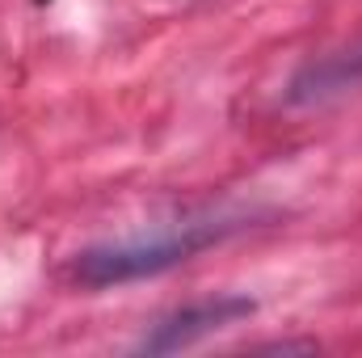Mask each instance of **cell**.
<instances>
[{
    "instance_id": "obj_2",
    "label": "cell",
    "mask_w": 362,
    "mask_h": 358,
    "mask_svg": "<svg viewBox=\"0 0 362 358\" xmlns=\"http://www.w3.org/2000/svg\"><path fill=\"white\" fill-rule=\"evenodd\" d=\"M245 316H253V299H245V295L198 299V304L173 312V316H165L139 342V350H148V354H173V350H185V346H194V342H202V337H211V333H219V329H228V325H236Z\"/></svg>"
},
{
    "instance_id": "obj_1",
    "label": "cell",
    "mask_w": 362,
    "mask_h": 358,
    "mask_svg": "<svg viewBox=\"0 0 362 358\" xmlns=\"http://www.w3.org/2000/svg\"><path fill=\"white\" fill-rule=\"evenodd\" d=\"M245 219L249 215H240V211H211V215H189L177 224H156L152 232L110 241V245L81 253L76 278L85 287H118V282H135V278H156L165 270L189 262L194 253L228 241L232 232L245 228Z\"/></svg>"
}]
</instances>
